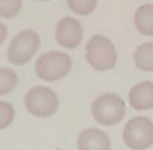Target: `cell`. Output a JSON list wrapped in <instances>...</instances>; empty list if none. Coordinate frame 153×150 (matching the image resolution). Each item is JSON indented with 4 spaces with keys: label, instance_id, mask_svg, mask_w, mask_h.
<instances>
[{
    "label": "cell",
    "instance_id": "cell-4",
    "mask_svg": "<svg viewBox=\"0 0 153 150\" xmlns=\"http://www.w3.org/2000/svg\"><path fill=\"white\" fill-rule=\"evenodd\" d=\"M124 144L133 150H145L153 144V123L148 117L129 119L122 133Z\"/></svg>",
    "mask_w": 153,
    "mask_h": 150
},
{
    "label": "cell",
    "instance_id": "cell-15",
    "mask_svg": "<svg viewBox=\"0 0 153 150\" xmlns=\"http://www.w3.org/2000/svg\"><path fill=\"white\" fill-rule=\"evenodd\" d=\"M0 111H1V120H0V128H3L13 123V117H15V110L13 107L9 103L3 102L0 103Z\"/></svg>",
    "mask_w": 153,
    "mask_h": 150
},
{
    "label": "cell",
    "instance_id": "cell-13",
    "mask_svg": "<svg viewBox=\"0 0 153 150\" xmlns=\"http://www.w3.org/2000/svg\"><path fill=\"white\" fill-rule=\"evenodd\" d=\"M67 4L75 13L86 16L95 10L97 6V0H67Z\"/></svg>",
    "mask_w": 153,
    "mask_h": 150
},
{
    "label": "cell",
    "instance_id": "cell-10",
    "mask_svg": "<svg viewBox=\"0 0 153 150\" xmlns=\"http://www.w3.org/2000/svg\"><path fill=\"white\" fill-rule=\"evenodd\" d=\"M134 22L141 34L153 36V4L147 3L140 6L135 13Z\"/></svg>",
    "mask_w": 153,
    "mask_h": 150
},
{
    "label": "cell",
    "instance_id": "cell-6",
    "mask_svg": "<svg viewBox=\"0 0 153 150\" xmlns=\"http://www.w3.org/2000/svg\"><path fill=\"white\" fill-rule=\"evenodd\" d=\"M40 38L36 32L25 30L13 37L7 50L8 60L15 65H25L36 53Z\"/></svg>",
    "mask_w": 153,
    "mask_h": 150
},
{
    "label": "cell",
    "instance_id": "cell-5",
    "mask_svg": "<svg viewBox=\"0 0 153 150\" xmlns=\"http://www.w3.org/2000/svg\"><path fill=\"white\" fill-rule=\"evenodd\" d=\"M25 106L31 115L46 118L51 116L59 108L58 96L45 86L32 88L25 96Z\"/></svg>",
    "mask_w": 153,
    "mask_h": 150
},
{
    "label": "cell",
    "instance_id": "cell-14",
    "mask_svg": "<svg viewBox=\"0 0 153 150\" xmlns=\"http://www.w3.org/2000/svg\"><path fill=\"white\" fill-rule=\"evenodd\" d=\"M22 0H0V16L3 19L16 17L22 9Z\"/></svg>",
    "mask_w": 153,
    "mask_h": 150
},
{
    "label": "cell",
    "instance_id": "cell-8",
    "mask_svg": "<svg viewBox=\"0 0 153 150\" xmlns=\"http://www.w3.org/2000/svg\"><path fill=\"white\" fill-rule=\"evenodd\" d=\"M78 150H111V142L107 134L99 128H86L77 140Z\"/></svg>",
    "mask_w": 153,
    "mask_h": 150
},
{
    "label": "cell",
    "instance_id": "cell-1",
    "mask_svg": "<svg viewBox=\"0 0 153 150\" xmlns=\"http://www.w3.org/2000/svg\"><path fill=\"white\" fill-rule=\"evenodd\" d=\"M86 61L94 69L106 71L112 69L117 61V53L111 40L103 35H95L85 46Z\"/></svg>",
    "mask_w": 153,
    "mask_h": 150
},
{
    "label": "cell",
    "instance_id": "cell-11",
    "mask_svg": "<svg viewBox=\"0 0 153 150\" xmlns=\"http://www.w3.org/2000/svg\"><path fill=\"white\" fill-rule=\"evenodd\" d=\"M134 61L138 69L144 72L153 71V42L141 44L134 53Z\"/></svg>",
    "mask_w": 153,
    "mask_h": 150
},
{
    "label": "cell",
    "instance_id": "cell-17",
    "mask_svg": "<svg viewBox=\"0 0 153 150\" xmlns=\"http://www.w3.org/2000/svg\"><path fill=\"white\" fill-rule=\"evenodd\" d=\"M38 1H44V2H46V1H49V0H38Z\"/></svg>",
    "mask_w": 153,
    "mask_h": 150
},
{
    "label": "cell",
    "instance_id": "cell-12",
    "mask_svg": "<svg viewBox=\"0 0 153 150\" xmlns=\"http://www.w3.org/2000/svg\"><path fill=\"white\" fill-rule=\"evenodd\" d=\"M18 83V76L16 72L8 68H2L0 71V94L6 95L15 88Z\"/></svg>",
    "mask_w": 153,
    "mask_h": 150
},
{
    "label": "cell",
    "instance_id": "cell-7",
    "mask_svg": "<svg viewBox=\"0 0 153 150\" xmlns=\"http://www.w3.org/2000/svg\"><path fill=\"white\" fill-rule=\"evenodd\" d=\"M83 28L78 20L65 17L59 21L56 28V39L65 48H75L82 40Z\"/></svg>",
    "mask_w": 153,
    "mask_h": 150
},
{
    "label": "cell",
    "instance_id": "cell-3",
    "mask_svg": "<svg viewBox=\"0 0 153 150\" xmlns=\"http://www.w3.org/2000/svg\"><path fill=\"white\" fill-rule=\"evenodd\" d=\"M72 66L68 53L58 50L44 53L35 64V71L39 78L45 81H56L65 77Z\"/></svg>",
    "mask_w": 153,
    "mask_h": 150
},
{
    "label": "cell",
    "instance_id": "cell-9",
    "mask_svg": "<svg viewBox=\"0 0 153 150\" xmlns=\"http://www.w3.org/2000/svg\"><path fill=\"white\" fill-rule=\"evenodd\" d=\"M129 104L137 110H149L153 108V82L142 81L136 84L128 95Z\"/></svg>",
    "mask_w": 153,
    "mask_h": 150
},
{
    "label": "cell",
    "instance_id": "cell-2",
    "mask_svg": "<svg viewBox=\"0 0 153 150\" xmlns=\"http://www.w3.org/2000/svg\"><path fill=\"white\" fill-rule=\"evenodd\" d=\"M91 114L103 125H114L126 115V103L118 95L106 93L98 97L91 105Z\"/></svg>",
    "mask_w": 153,
    "mask_h": 150
},
{
    "label": "cell",
    "instance_id": "cell-16",
    "mask_svg": "<svg viewBox=\"0 0 153 150\" xmlns=\"http://www.w3.org/2000/svg\"><path fill=\"white\" fill-rule=\"evenodd\" d=\"M0 26H1V27H0L1 28V42L3 43V41L5 40V38H6V35H7V31H6V28L3 24H1Z\"/></svg>",
    "mask_w": 153,
    "mask_h": 150
}]
</instances>
